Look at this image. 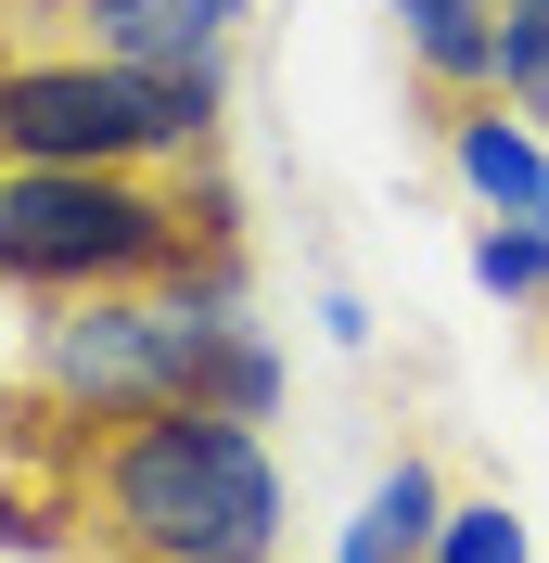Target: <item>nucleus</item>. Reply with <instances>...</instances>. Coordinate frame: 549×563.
<instances>
[{
  "label": "nucleus",
  "mask_w": 549,
  "mask_h": 563,
  "mask_svg": "<svg viewBox=\"0 0 549 563\" xmlns=\"http://www.w3.org/2000/svg\"><path fill=\"white\" fill-rule=\"evenodd\" d=\"M435 129H447V167H460V192L485 218H549V129L512 90H460V103H435Z\"/></svg>",
  "instance_id": "obj_4"
},
{
  "label": "nucleus",
  "mask_w": 549,
  "mask_h": 563,
  "mask_svg": "<svg viewBox=\"0 0 549 563\" xmlns=\"http://www.w3.org/2000/svg\"><path fill=\"white\" fill-rule=\"evenodd\" d=\"M77 512L103 563H281V461L243 410H141L77 449Z\"/></svg>",
  "instance_id": "obj_1"
},
{
  "label": "nucleus",
  "mask_w": 549,
  "mask_h": 563,
  "mask_svg": "<svg viewBox=\"0 0 549 563\" xmlns=\"http://www.w3.org/2000/svg\"><path fill=\"white\" fill-rule=\"evenodd\" d=\"M473 282L498 308H549V218H485L473 231Z\"/></svg>",
  "instance_id": "obj_7"
},
{
  "label": "nucleus",
  "mask_w": 549,
  "mask_h": 563,
  "mask_svg": "<svg viewBox=\"0 0 549 563\" xmlns=\"http://www.w3.org/2000/svg\"><path fill=\"white\" fill-rule=\"evenodd\" d=\"M65 13H77L90 52H115V65H217L256 0H65Z\"/></svg>",
  "instance_id": "obj_5"
},
{
  "label": "nucleus",
  "mask_w": 549,
  "mask_h": 563,
  "mask_svg": "<svg viewBox=\"0 0 549 563\" xmlns=\"http://www.w3.org/2000/svg\"><path fill=\"white\" fill-rule=\"evenodd\" d=\"M192 244H243L217 179L154 167H0V295H115L167 282Z\"/></svg>",
  "instance_id": "obj_2"
},
{
  "label": "nucleus",
  "mask_w": 549,
  "mask_h": 563,
  "mask_svg": "<svg viewBox=\"0 0 549 563\" xmlns=\"http://www.w3.org/2000/svg\"><path fill=\"white\" fill-rule=\"evenodd\" d=\"M498 90L549 129V0H498Z\"/></svg>",
  "instance_id": "obj_9"
},
{
  "label": "nucleus",
  "mask_w": 549,
  "mask_h": 563,
  "mask_svg": "<svg viewBox=\"0 0 549 563\" xmlns=\"http://www.w3.org/2000/svg\"><path fill=\"white\" fill-rule=\"evenodd\" d=\"M383 13H396V52L422 65L435 103L498 90V0H383Z\"/></svg>",
  "instance_id": "obj_6"
},
{
  "label": "nucleus",
  "mask_w": 549,
  "mask_h": 563,
  "mask_svg": "<svg viewBox=\"0 0 549 563\" xmlns=\"http://www.w3.org/2000/svg\"><path fill=\"white\" fill-rule=\"evenodd\" d=\"M217 65H115V52H13L0 65V167H205Z\"/></svg>",
  "instance_id": "obj_3"
},
{
  "label": "nucleus",
  "mask_w": 549,
  "mask_h": 563,
  "mask_svg": "<svg viewBox=\"0 0 549 563\" xmlns=\"http://www.w3.org/2000/svg\"><path fill=\"white\" fill-rule=\"evenodd\" d=\"M422 563H537V538H524L512 499H447V526H435Z\"/></svg>",
  "instance_id": "obj_8"
}]
</instances>
